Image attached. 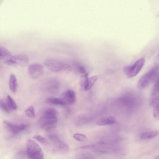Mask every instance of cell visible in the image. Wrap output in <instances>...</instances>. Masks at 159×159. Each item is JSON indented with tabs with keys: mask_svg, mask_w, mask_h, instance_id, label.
<instances>
[{
	"mask_svg": "<svg viewBox=\"0 0 159 159\" xmlns=\"http://www.w3.org/2000/svg\"><path fill=\"white\" fill-rule=\"evenodd\" d=\"M57 121L56 110L53 108H49L43 112L39 120L38 123L41 129L49 130L56 127Z\"/></svg>",
	"mask_w": 159,
	"mask_h": 159,
	"instance_id": "1",
	"label": "cell"
},
{
	"mask_svg": "<svg viewBox=\"0 0 159 159\" xmlns=\"http://www.w3.org/2000/svg\"><path fill=\"white\" fill-rule=\"evenodd\" d=\"M159 77V67L154 65L140 78L138 83L139 88L141 89L146 88L151 83L156 81Z\"/></svg>",
	"mask_w": 159,
	"mask_h": 159,
	"instance_id": "2",
	"label": "cell"
},
{
	"mask_svg": "<svg viewBox=\"0 0 159 159\" xmlns=\"http://www.w3.org/2000/svg\"><path fill=\"white\" fill-rule=\"evenodd\" d=\"M26 153L29 159H44L43 151L34 141L28 139L26 142Z\"/></svg>",
	"mask_w": 159,
	"mask_h": 159,
	"instance_id": "3",
	"label": "cell"
},
{
	"mask_svg": "<svg viewBox=\"0 0 159 159\" xmlns=\"http://www.w3.org/2000/svg\"><path fill=\"white\" fill-rule=\"evenodd\" d=\"M48 137L55 151L61 154L66 153L68 152V146L60 139L57 135L50 134L48 135Z\"/></svg>",
	"mask_w": 159,
	"mask_h": 159,
	"instance_id": "4",
	"label": "cell"
},
{
	"mask_svg": "<svg viewBox=\"0 0 159 159\" xmlns=\"http://www.w3.org/2000/svg\"><path fill=\"white\" fill-rule=\"evenodd\" d=\"M145 62V59L141 57L138 59L131 66L125 67L124 72L126 76L129 78H131L136 76L141 70Z\"/></svg>",
	"mask_w": 159,
	"mask_h": 159,
	"instance_id": "5",
	"label": "cell"
},
{
	"mask_svg": "<svg viewBox=\"0 0 159 159\" xmlns=\"http://www.w3.org/2000/svg\"><path fill=\"white\" fill-rule=\"evenodd\" d=\"M44 65L49 70L55 72L69 70L70 68L69 65L63 63L58 60L53 59L46 60L44 62Z\"/></svg>",
	"mask_w": 159,
	"mask_h": 159,
	"instance_id": "6",
	"label": "cell"
},
{
	"mask_svg": "<svg viewBox=\"0 0 159 159\" xmlns=\"http://www.w3.org/2000/svg\"><path fill=\"white\" fill-rule=\"evenodd\" d=\"M29 62L28 57L24 54H19L12 56L11 58L4 62L8 66L23 67L26 66Z\"/></svg>",
	"mask_w": 159,
	"mask_h": 159,
	"instance_id": "7",
	"label": "cell"
},
{
	"mask_svg": "<svg viewBox=\"0 0 159 159\" xmlns=\"http://www.w3.org/2000/svg\"><path fill=\"white\" fill-rule=\"evenodd\" d=\"M98 76L94 75L88 77V74H85L80 78L79 84L81 90L87 91L90 89L98 79Z\"/></svg>",
	"mask_w": 159,
	"mask_h": 159,
	"instance_id": "8",
	"label": "cell"
},
{
	"mask_svg": "<svg viewBox=\"0 0 159 159\" xmlns=\"http://www.w3.org/2000/svg\"><path fill=\"white\" fill-rule=\"evenodd\" d=\"M44 68L41 64L37 63L30 64L28 68L29 76L33 79H38L43 73Z\"/></svg>",
	"mask_w": 159,
	"mask_h": 159,
	"instance_id": "9",
	"label": "cell"
},
{
	"mask_svg": "<svg viewBox=\"0 0 159 159\" xmlns=\"http://www.w3.org/2000/svg\"><path fill=\"white\" fill-rule=\"evenodd\" d=\"M3 124L6 129L11 133L17 134L24 130L27 127L24 124H15L7 120H4Z\"/></svg>",
	"mask_w": 159,
	"mask_h": 159,
	"instance_id": "10",
	"label": "cell"
},
{
	"mask_svg": "<svg viewBox=\"0 0 159 159\" xmlns=\"http://www.w3.org/2000/svg\"><path fill=\"white\" fill-rule=\"evenodd\" d=\"M58 81L55 79H50L45 83L44 89L46 91L50 93H55L57 92L59 88Z\"/></svg>",
	"mask_w": 159,
	"mask_h": 159,
	"instance_id": "11",
	"label": "cell"
},
{
	"mask_svg": "<svg viewBox=\"0 0 159 159\" xmlns=\"http://www.w3.org/2000/svg\"><path fill=\"white\" fill-rule=\"evenodd\" d=\"M61 98L64 102L66 105H72L75 101V93L73 90L69 89L63 93Z\"/></svg>",
	"mask_w": 159,
	"mask_h": 159,
	"instance_id": "12",
	"label": "cell"
},
{
	"mask_svg": "<svg viewBox=\"0 0 159 159\" xmlns=\"http://www.w3.org/2000/svg\"><path fill=\"white\" fill-rule=\"evenodd\" d=\"M150 105L153 109V115L156 120H159V96L155 97L150 102Z\"/></svg>",
	"mask_w": 159,
	"mask_h": 159,
	"instance_id": "13",
	"label": "cell"
},
{
	"mask_svg": "<svg viewBox=\"0 0 159 159\" xmlns=\"http://www.w3.org/2000/svg\"><path fill=\"white\" fill-rule=\"evenodd\" d=\"M116 122L115 118L112 116H107L99 118L96 122V124L102 126L112 125Z\"/></svg>",
	"mask_w": 159,
	"mask_h": 159,
	"instance_id": "14",
	"label": "cell"
},
{
	"mask_svg": "<svg viewBox=\"0 0 159 159\" xmlns=\"http://www.w3.org/2000/svg\"><path fill=\"white\" fill-rule=\"evenodd\" d=\"M0 59L4 62L9 60L12 56L11 52L2 46H0Z\"/></svg>",
	"mask_w": 159,
	"mask_h": 159,
	"instance_id": "15",
	"label": "cell"
},
{
	"mask_svg": "<svg viewBox=\"0 0 159 159\" xmlns=\"http://www.w3.org/2000/svg\"><path fill=\"white\" fill-rule=\"evenodd\" d=\"M9 85L11 91L13 93H15L16 91L17 87V80L15 75L13 74H11L10 75Z\"/></svg>",
	"mask_w": 159,
	"mask_h": 159,
	"instance_id": "16",
	"label": "cell"
},
{
	"mask_svg": "<svg viewBox=\"0 0 159 159\" xmlns=\"http://www.w3.org/2000/svg\"><path fill=\"white\" fill-rule=\"evenodd\" d=\"M158 134V131H153L142 133L140 134L139 136L142 139H149L155 137Z\"/></svg>",
	"mask_w": 159,
	"mask_h": 159,
	"instance_id": "17",
	"label": "cell"
},
{
	"mask_svg": "<svg viewBox=\"0 0 159 159\" xmlns=\"http://www.w3.org/2000/svg\"><path fill=\"white\" fill-rule=\"evenodd\" d=\"M47 102L57 105H66L62 98H49L46 100Z\"/></svg>",
	"mask_w": 159,
	"mask_h": 159,
	"instance_id": "18",
	"label": "cell"
},
{
	"mask_svg": "<svg viewBox=\"0 0 159 159\" xmlns=\"http://www.w3.org/2000/svg\"><path fill=\"white\" fill-rule=\"evenodd\" d=\"M6 101L10 109L15 110L17 109L16 103L10 96L8 95L7 96Z\"/></svg>",
	"mask_w": 159,
	"mask_h": 159,
	"instance_id": "19",
	"label": "cell"
},
{
	"mask_svg": "<svg viewBox=\"0 0 159 159\" xmlns=\"http://www.w3.org/2000/svg\"><path fill=\"white\" fill-rule=\"evenodd\" d=\"M25 115L30 118H34L35 117V114L33 106H31L27 108L25 111Z\"/></svg>",
	"mask_w": 159,
	"mask_h": 159,
	"instance_id": "20",
	"label": "cell"
},
{
	"mask_svg": "<svg viewBox=\"0 0 159 159\" xmlns=\"http://www.w3.org/2000/svg\"><path fill=\"white\" fill-rule=\"evenodd\" d=\"M0 106L1 109L5 112L9 113L11 110L9 107L6 101H4L3 99H1L0 101Z\"/></svg>",
	"mask_w": 159,
	"mask_h": 159,
	"instance_id": "21",
	"label": "cell"
},
{
	"mask_svg": "<svg viewBox=\"0 0 159 159\" xmlns=\"http://www.w3.org/2000/svg\"><path fill=\"white\" fill-rule=\"evenodd\" d=\"M33 138L44 145L48 146L49 144V143L47 140L45 138L41 135H35L33 137Z\"/></svg>",
	"mask_w": 159,
	"mask_h": 159,
	"instance_id": "22",
	"label": "cell"
},
{
	"mask_svg": "<svg viewBox=\"0 0 159 159\" xmlns=\"http://www.w3.org/2000/svg\"><path fill=\"white\" fill-rule=\"evenodd\" d=\"M74 138L78 141L84 142L88 140L87 137L84 135L80 134H75L73 135Z\"/></svg>",
	"mask_w": 159,
	"mask_h": 159,
	"instance_id": "23",
	"label": "cell"
},
{
	"mask_svg": "<svg viewBox=\"0 0 159 159\" xmlns=\"http://www.w3.org/2000/svg\"><path fill=\"white\" fill-rule=\"evenodd\" d=\"M159 93V77L155 81L153 87L152 94L153 96H156Z\"/></svg>",
	"mask_w": 159,
	"mask_h": 159,
	"instance_id": "24",
	"label": "cell"
},
{
	"mask_svg": "<svg viewBox=\"0 0 159 159\" xmlns=\"http://www.w3.org/2000/svg\"><path fill=\"white\" fill-rule=\"evenodd\" d=\"M155 65L159 67V52L156 58L155 61Z\"/></svg>",
	"mask_w": 159,
	"mask_h": 159,
	"instance_id": "25",
	"label": "cell"
},
{
	"mask_svg": "<svg viewBox=\"0 0 159 159\" xmlns=\"http://www.w3.org/2000/svg\"><path fill=\"white\" fill-rule=\"evenodd\" d=\"M155 159H159V155L156 157Z\"/></svg>",
	"mask_w": 159,
	"mask_h": 159,
	"instance_id": "26",
	"label": "cell"
}]
</instances>
